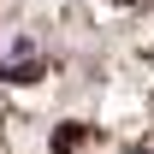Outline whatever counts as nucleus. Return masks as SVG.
<instances>
[{
  "mask_svg": "<svg viewBox=\"0 0 154 154\" xmlns=\"http://www.w3.org/2000/svg\"><path fill=\"white\" fill-rule=\"evenodd\" d=\"M77 142H83V125H59V131H54V148L59 154H71Z\"/></svg>",
  "mask_w": 154,
  "mask_h": 154,
  "instance_id": "nucleus-1",
  "label": "nucleus"
}]
</instances>
